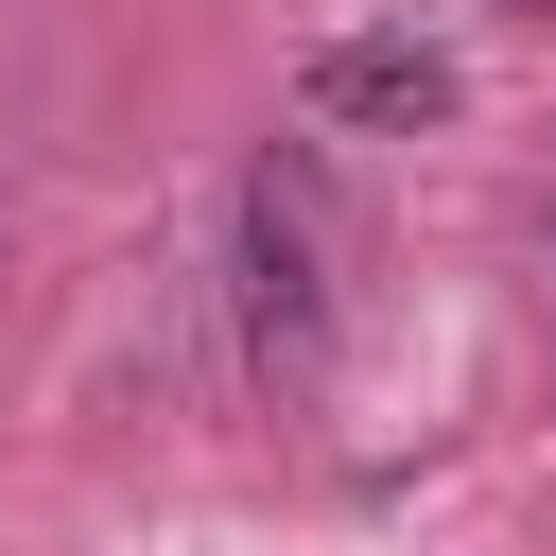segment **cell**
Listing matches in <instances>:
<instances>
[{"label": "cell", "mask_w": 556, "mask_h": 556, "mask_svg": "<svg viewBox=\"0 0 556 556\" xmlns=\"http://www.w3.org/2000/svg\"><path fill=\"white\" fill-rule=\"evenodd\" d=\"M295 87H313V122H365V139L452 122V52H434V35H330Z\"/></svg>", "instance_id": "obj_2"}, {"label": "cell", "mask_w": 556, "mask_h": 556, "mask_svg": "<svg viewBox=\"0 0 556 556\" xmlns=\"http://www.w3.org/2000/svg\"><path fill=\"white\" fill-rule=\"evenodd\" d=\"M243 330L278 365L330 330V191H313V156H261L243 174Z\"/></svg>", "instance_id": "obj_1"}]
</instances>
